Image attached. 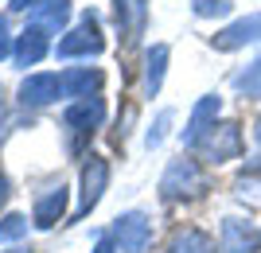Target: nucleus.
<instances>
[{"mask_svg": "<svg viewBox=\"0 0 261 253\" xmlns=\"http://www.w3.org/2000/svg\"><path fill=\"white\" fill-rule=\"evenodd\" d=\"M242 148H246V140H242V129H238V125H234V121H215L195 140L191 152H199L207 164H226V160H238Z\"/></svg>", "mask_w": 261, "mask_h": 253, "instance_id": "f257e3e1", "label": "nucleus"}, {"mask_svg": "<svg viewBox=\"0 0 261 253\" xmlns=\"http://www.w3.org/2000/svg\"><path fill=\"white\" fill-rule=\"evenodd\" d=\"M160 191H164V199H195L207 191V176H203V167L195 160L179 156V160L168 164V172L160 179Z\"/></svg>", "mask_w": 261, "mask_h": 253, "instance_id": "f03ea898", "label": "nucleus"}, {"mask_svg": "<svg viewBox=\"0 0 261 253\" xmlns=\"http://www.w3.org/2000/svg\"><path fill=\"white\" fill-rule=\"evenodd\" d=\"M106 39H101V27H98V16L94 12H82V20H78L74 32H66L55 47V55L59 59H78V55H98Z\"/></svg>", "mask_w": 261, "mask_h": 253, "instance_id": "7ed1b4c3", "label": "nucleus"}, {"mask_svg": "<svg viewBox=\"0 0 261 253\" xmlns=\"http://www.w3.org/2000/svg\"><path fill=\"white\" fill-rule=\"evenodd\" d=\"M113 242L121 253H144L152 245V222L141 210H129V214H117L113 222Z\"/></svg>", "mask_w": 261, "mask_h": 253, "instance_id": "20e7f679", "label": "nucleus"}, {"mask_svg": "<svg viewBox=\"0 0 261 253\" xmlns=\"http://www.w3.org/2000/svg\"><path fill=\"white\" fill-rule=\"evenodd\" d=\"M218 249L222 253H257L261 230L250 218H222V226H218Z\"/></svg>", "mask_w": 261, "mask_h": 253, "instance_id": "39448f33", "label": "nucleus"}, {"mask_svg": "<svg viewBox=\"0 0 261 253\" xmlns=\"http://www.w3.org/2000/svg\"><path fill=\"white\" fill-rule=\"evenodd\" d=\"M261 39V12H250V16H242V20L226 23L222 32L211 35V47L215 51H238L246 43H257Z\"/></svg>", "mask_w": 261, "mask_h": 253, "instance_id": "423d86ee", "label": "nucleus"}, {"mask_svg": "<svg viewBox=\"0 0 261 253\" xmlns=\"http://www.w3.org/2000/svg\"><path fill=\"white\" fill-rule=\"evenodd\" d=\"M106 183H109V164L101 160V156H90V164L82 167V203H78V218L98 207Z\"/></svg>", "mask_w": 261, "mask_h": 253, "instance_id": "0eeeda50", "label": "nucleus"}, {"mask_svg": "<svg viewBox=\"0 0 261 253\" xmlns=\"http://www.w3.org/2000/svg\"><path fill=\"white\" fill-rule=\"evenodd\" d=\"M59 94H63V78L59 74H32V78H23V86H20V101L35 105V109L59 101Z\"/></svg>", "mask_w": 261, "mask_h": 253, "instance_id": "6e6552de", "label": "nucleus"}, {"mask_svg": "<svg viewBox=\"0 0 261 253\" xmlns=\"http://www.w3.org/2000/svg\"><path fill=\"white\" fill-rule=\"evenodd\" d=\"M218 109H222V98H218V94H207V98H199V101H195L191 121H187V129H184V148H195V140L211 129V125H215Z\"/></svg>", "mask_w": 261, "mask_h": 253, "instance_id": "1a4fd4ad", "label": "nucleus"}, {"mask_svg": "<svg viewBox=\"0 0 261 253\" xmlns=\"http://www.w3.org/2000/svg\"><path fill=\"white\" fill-rule=\"evenodd\" d=\"M66 214V187L59 183V187L43 191V195L35 199V210H32V222L39 226V230H51L55 222Z\"/></svg>", "mask_w": 261, "mask_h": 253, "instance_id": "9d476101", "label": "nucleus"}, {"mask_svg": "<svg viewBox=\"0 0 261 253\" xmlns=\"http://www.w3.org/2000/svg\"><path fill=\"white\" fill-rule=\"evenodd\" d=\"M66 20H70V0H43L32 8V27H39L47 35H55Z\"/></svg>", "mask_w": 261, "mask_h": 253, "instance_id": "9b49d317", "label": "nucleus"}, {"mask_svg": "<svg viewBox=\"0 0 261 253\" xmlns=\"http://www.w3.org/2000/svg\"><path fill=\"white\" fill-rule=\"evenodd\" d=\"M101 117H106V105H101V98H82L74 101L70 109H66V129H94V125H101Z\"/></svg>", "mask_w": 261, "mask_h": 253, "instance_id": "f8f14e48", "label": "nucleus"}, {"mask_svg": "<svg viewBox=\"0 0 261 253\" xmlns=\"http://www.w3.org/2000/svg\"><path fill=\"white\" fill-rule=\"evenodd\" d=\"M43 55H47V32H39V27H28L12 47V59L20 66H35Z\"/></svg>", "mask_w": 261, "mask_h": 253, "instance_id": "ddd939ff", "label": "nucleus"}, {"mask_svg": "<svg viewBox=\"0 0 261 253\" xmlns=\"http://www.w3.org/2000/svg\"><path fill=\"white\" fill-rule=\"evenodd\" d=\"M101 86V74L98 70H90V66H78V70H66L63 74V94L66 98H94Z\"/></svg>", "mask_w": 261, "mask_h": 253, "instance_id": "4468645a", "label": "nucleus"}, {"mask_svg": "<svg viewBox=\"0 0 261 253\" xmlns=\"http://www.w3.org/2000/svg\"><path fill=\"white\" fill-rule=\"evenodd\" d=\"M168 253H218V249H215V242H211V238L199 230V226H184V230L172 234Z\"/></svg>", "mask_w": 261, "mask_h": 253, "instance_id": "2eb2a0df", "label": "nucleus"}, {"mask_svg": "<svg viewBox=\"0 0 261 253\" xmlns=\"http://www.w3.org/2000/svg\"><path fill=\"white\" fill-rule=\"evenodd\" d=\"M164 70H168V43H152L148 55H144V90H148V98L160 94Z\"/></svg>", "mask_w": 261, "mask_h": 253, "instance_id": "dca6fc26", "label": "nucleus"}, {"mask_svg": "<svg viewBox=\"0 0 261 253\" xmlns=\"http://www.w3.org/2000/svg\"><path fill=\"white\" fill-rule=\"evenodd\" d=\"M144 0H117V23H121V35H125V43H133L144 27Z\"/></svg>", "mask_w": 261, "mask_h": 253, "instance_id": "f3484780", "label": "nucleus"}, {"mask_svg": "<svg viewBox=\"0 0 261 253\" xmlns=\"http://www.w3.org/2000/svg\"><path fill=\"white\" fill-rule=\"evenodd\" d=\"M234 90H238V94H246V98H261V55L253 59L246 70H238V74H234Z\"/></svg>", "mask_w": 261, "mask_h": 253, "instance_id": "a211bd4d", "label": "nucleus"}, {"mask_svg": "<svg viewBox=\"0 0 261 253\" xmlns=\"http://www.w3.org/2000/svg\"><path fill=\"white\" fill-rule=\"evenodd\" d=\"M234 195H238L242 203H261V167L242 172L238 183H234Z\"/></svg>", "mask_w": 261, "mask_h": 253, "instance_id": "6ab92c4d", "label": "nucleus"}, {"mask_svg": "<svg viewBox=\"0 0 261 253\" xmlns=\"http://www.w3.org/2000/svg\"><path fill=\"white\" fill-rule=\"evenodd\" d=\"M23 234H28V218L23 214H8V218L0 222V238L4 242H20Z\"/></svg>", "mask_w": 261, "mask_h": 253, "instance_id": "aec40b11", "label": "nucleus"}, {"mask_svg": "<svg viewBox=\"0 0 261 253\" xmlns=\"http://www.w3.org/2000/svg\"><path fill=\"white\" fill-rule=\"evenodd\" d=\"M191 8H195V16H203V20H207V16H230V8H234V4H230V0H195Z\"/></svg>", "mask_w": 261, "mask_h": 253, "instance_id": "412c9836", "label": "nucleus"}, {"mask_svg": "<svg viewBox=\"0 0 261 253\" xmlns=\"http://www.w3.org/2000/svg\"><path fill=\"white\" fill-rule=\"evenodd\" d=\"M168 125H172V109H164L160 117H156V125L148 129L144 144H148V148H160V144H164V132H168Z\"/></svg>", "mask_w": 261, "mask_h": 253, "instance_id": "4be33fe9", "label": "nucleus"}, {"mask_svg": "<svg viewBox=\"0 0 261 253\" xmlns=\"http://www.w3.org/2000/svg\"><path fill=\"white\" fill-rule=\"evenodd\" d=\"M12 47H16V43H12V35H8V23L0 20V59L12 55Z\"/></svg>", "mask_w": 261, "mask_h": 253, "instance_id": "5701e85b", "label": "nucleus"}, {"mask_svg": "<svg viewBox=\"0 0 261 253\" xmlns=\"http://www.w3.org/2000/svg\"><path fill=\"white\" fill-rule=\"evenodd\" d=\"M113 245H117L113 238H98V249H94V253H113Z\"/></svg>", "mask_w": 261, "mask_h": 253, "instance_id": "b1692460", "label": "nucleus"}, {"mask_svg": "<svg viewBox=\"0 0 261 253\" xmlns=\"http://www.w3.org/2000/svg\"><path fill=\"white\" fill-rule=\"evenodd\" d=\"M35 4H43V0H12V8H20V12H28V8H35Z\"/></svg>", "mask_w": 261, "mask_h": 253, "instance_id": "393cba45", "label": "nucleus"}, {"mask_svg": "<svg viewBox=\"0 0 261 253\" xmlns=\"http://www.w3.org/2000/svg\"><path fill=\"white\" fill-rule=\"evenodd\" d=\"M8 203V179H4V172H0V207Z\"/></svg>", "mask_w": 261, "mask_h": 253, "instance_id": "a878e982", "label": "nucleus"}, {"mask_svg": "<svg viewBox=\"0 0 261 253\" xmlns=\"http://www.w3.org/2000/svg\"><path fill=\"white\" fill-rule=\"evenodd\" d=\"M253 132H257V144H261V117H257V125H253Z\"/></svg>", "mask_w": 261, "mask_h": 253, "instance_id": "bb28decb", "label": "nucleus"}, {"mask_svg": "<svg viewBox=\"0 0 261 253\" xmlns=\"http://www.w3.org/2000/svg\"><path fill=\"white\" fill-rule=\"evenodd\" d=\"M8 253H32V249H8Z\"/></svg>", "mask_w": 261, "mask_h": 253, "instance_id": "cd10ccee", "label": "nucleus"}]
</instances>
